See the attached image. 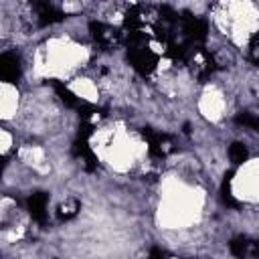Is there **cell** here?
Segmentation results:
<instances>
[{"instance_id":"cell-1","label":"cell","mask_w":259,"mask_h":259,"mask_svg":"<svg viewBox=\"0 0 259 259\" xmlns=\"http://www.w3.org/2000/svg\"><path fill=\"white\" fill-rule=\"evenodd\" d=\"M89 32H91V38L105 51H111V49H117L125 38H123V32L115 26H109L105 22H97V20H91L89 22Z\"/></svg>"},{"instance_id":"cell-2","label":"cell","mask_w":259,"mask_h":259,"mask_svg":"<svg viewBox=\"0 0 259 259\" xmlns=\"http://www.w3.org/2000/svg\"><path fill=\"white\" fill-rule=\"evenodd\" d=\"M127 61L140 75H150L158 65V55L148 49V45L127 47Z\"/></svg>"},{"instance_id":"cell-3","label":"cell","mask_w":259,"mask_h":259,"mask_svg":"<svg viewBox=\"0 0 259 259\" xmlns=\"http://www.w3.org/2000/svg\"><path fill=\"white\" fill-rule=\"evenodd\" d=\"M140 134H142V138L148 142V146H150V156H154V158L164 160V158L174 150V148H172V140H170V136H166V134L154 132V130H150V127H142Z\"/></svg>"},{"instance_id":"cell-4","label":"cell","mask_w":259,"mask_h":259,"mask_svg":"<svg viewBox=\"0 0 259 259\" xmlns=\"http://www.w3.org/2000/svg\"><path fill=\"white\" fill-rule=\"evenodd\" d=\"M190 69H192V73L196 75V79L202 83L206 77H210L212 73H214V69H217V63H214V59H212V55L208 53V51H204L202 47H198L196 51H194V55L190 57Z\"/></svg>"},{"instance_id":"cell-5","label":"cell","mask_w":259,"mask_h":259,"mask_svg":"<svg viewBox=\"0 0 259 259\" xmlns=\"http://www.w3.org/2000/svg\"><path fill=\"white\" fill-rule=\"evenodd\" d=\"M180 20H182V32H184L186 40L200 47V42L206 38V22L192 14H184Z\"/></svg>"},{"instance_id":"cell-6","label":"cell","mask_w":259,"mask_h":259,"mask_svg":"<svg viewBox=\"0 0 259 259\" xmlns=\"http://www.w3.org/2000/svg\"><path fill=\"white\" fill-rule=\"evenodd\" d=\"M47 204H49L47 192H34L28 196V212L38 225L47 223Z\"/></svg>"},{"instance_id":"cell-7","label":"cell","mask_w":259,"mask_h":259,"mask_svg":"<svg viewBox=\"0 0 259 259\" xmlns=\"http://www.w3.org/2000/svg\"><path fill=\"white\" fill-rule=\"evenodd\" d=\"M0 77L6 83H16L20 77V63L12 53H4L0 57Z\"/></svg>"},{"instance_id":"cell-8","label":"cell","mask_w":259,"mask_h":259,"mask_svg":"<svg viewBox=\"0 0 259 259\" xmlns=\"http://www.w3.org/2000/svg\"><path fill=\"white\" fill-rule=\"evenodd\" d=\"M34 8H36V14H38V22H40L42 26H47V24H55V22H61V20L65 18V14H63L57 6L49 4V2H36V4H34Z\"/></svg>"},{"instance_id":"cell-9","label":"cell","mask_w":259,"mask_h":259,"mask_svg":"<svg viewBox=\"0 0 259 259\" xmlns=\"http://www.w3.org/2000/svg\"><path fill=\"white\" fill-rule=\"evenodd\" d=\"M73 154L85 162V168H87V170H95V168H97V158H95V154L91 152V148L87 146V140H85V138H77V140L73 142Z\"/></svg>"},{"instance_id":"cell-10","label":"cell","mask_w":259,"mask_h":259,"mask_svg":"<svg viewBox=\"0 0 259 259\" xmlns=\"http://www.w3.org/2000/svg\"><path fill=\"white\" fill-rule=\"evenodd\" d=\"M51 85H53V89H55V93L59 95V99L65 103V105H69V107H77V109H81L85 103L65 85V83H61V81H57V79H51Z\"/></svg>"},{"instance_id":"cell-11","label":"cell","mask_w":259,"mask_h":259,"mask_svg":"<svg viewBox=\"0 0 259 259\" xmlns=\"http://www.w3.org/2000/svg\"><path fill=\"white\" fill-rule=\"evenodd\" d=\"M123 26L132 32V30H140L144 26V6H132L127 12H125V18H123Z\"/></svg>"},{"instance_id":"cell-12","label":"cell","mask_w":259,"mask_h":259,"mask_svg":"<svg viewBox=\"0 0 259 259\" xmlns=\"http://www.w3.org/2000/svg\"><path fill=\"white\" fill-rule=\"evenodd\" d=\"M229 249L235 257H251V241L247 237H235L229 243Z\"/></svg>"},{"instance_id":"cell-13","label":"cell","mask_w":259,"mask_h":259,"mask_svg":"<svg viewBox=\"0 0 259 259\" xmlns=\"http://www.w3.org/2000/svg\"><path fill=\"white\" fill-rule=\"evenodd\" d=\"M79 210H81V202H79L77 198H69V200H65L63 204H59L57 214H59L61 221H69V219H73Z\"/></svg>"},{"instance_id":"cell-14","label":"cell","mask_w":259,"mask_h":259,"mask_svg":"<svg viewBox=\"0 0 259 259\" xmlns=\"http://www.w3.org/2000/svg\"><path fill=\"white\" fill-rule=\"evenodd\" d=\"M247 156H249V152H247V146H245V144H241V142H233V144H231V148H229V158H231L233 164H243V162L247 160Z\"/></svg>"},{"instance_id":"cell-15","label":"cell","mask_w":259,"mask_h":259,"mask_svg":"<svg viewBox=\"0 0 259 259\" xmlns=\"http://www.w3.org/2000/svg\"><path fill=\"white\" fill-rule=\"evenodd\" d=\"M231 178H233V172H227V174H225V180H223V188H221V198H223V202H225L227 206L237 208L239 202H237V200L233 198V194H231Z\"/></svg>"},{"instance_id":"cell-16","label":"cell","mask_w":259,"mask_h":259,"mask_svg":"<svg viewBox=\"0 0 259 259\" xmlns=\"http://www.w3.org/2000/svg\"><path fill=\"white\" fill-rule=\"evenodd\" d=\"M235 121H237L239 125H245V127H251V130L259 132V117H257V115H253V113L243 111V113H239V115L235 117Z\"/></svg>"},{"instance_id":"cell-17","label":"cell","mask_w":259,"mask_h":259,"mask_svg":"<svg viewBox=\"0 0 259 259\" xmlns=\"http://www.w3.org/2000/svg\"><path fill=\"white\" fill-rule=\"evenodd\" d=\"M164 257H166V253L162 249H158V247H154L150 251V255H148V259H164Z\"/></svg>"},{"instance_id":"cell-18","label":"cell","mask_w":259,"mask_h":259,"mask_svg":"<svg viewBox=\"0 0 259 259\" xmlns=\"http://www.w3.org/2000/svg\"><path fill=\"white\" fill-rule=\"evenodd\" d=\"M255 65H259V59H255Z\"/></svg>"}]
</instances>
